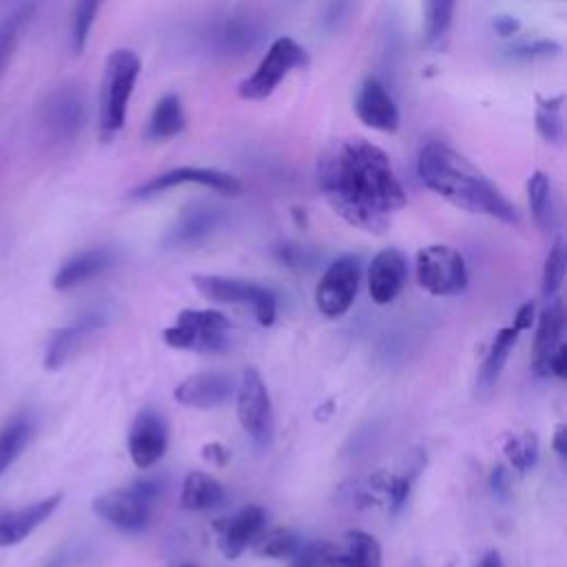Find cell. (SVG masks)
Here are the masks:
<instances>
[{"label": "cell", "instance_id": "30bf717a", "mask_svg": "<svg viewBox=\"0 0 567 567\" xmlns=\"http://www.w3.org/2000/svg\"><path fill=\"white\" fill-rule=\"evenodd\" d=\"M416 281L436 297L458 295L467 286V266L458 250L450 246H425L416 252Z\"/></svg>", "mask_w": 567, "mask_h": 567}, {"label": "cell", "instance_id": "e575fe53", "mask_svg": "<svg viewBox=\"0 0 567 567\" xmlns=\"http://www.w3.org/2000/svg\"><path fill=\"white\" fill-rule=\"evenodd\" d=\"M102 4H104V0H75L73 16H71V49H73V53L80 55L84 51L91 29H93V22H95Z\"/></svg>", "mask_w": 567, "mask_h": 567}, {"label": "cell", "instance_id": "8d00e7d4", "mask_svg": "<svg viewBox=\"0 0 567 567\" xmlns=\"http://www.w3.org/2000/svg\"><path fill=\"white\" fill-rule=\"evenodd\" d=\"M31 13H33V4H27V7H20L18 11H13L11 16H7L2 20V24H0V75H2V69L9 62V58H11V53L18 44L20 29L31 18Z\"/></svg>", "mask_w": 567, "mask_h": 567}, {"label": "cell", "instance_id": "52a82bcc", "mask_svg": "<svg viewBox=\"0 0 567 567\" xmlns=\"http://www.w3.org/2000/svg\"><path fill=\"white\" fill-rule=\"evenodd\" d=\"M230 321L219 310H182L173 326L164 330V341L171 348L195 350L206 354L226 352L230 341Z\"/></svg>", "mask_w": 567, "mask_h": 567}, {"label": "cell", "instance_id": "1f68e13d", "mask_svg": "<svg viewBox=\"0 0 567 567\" xmlns=\"http://www.w3.org/2000/svg\"><path fill=\"white\" fill-rule=\"evenodd\" d=\"M252 549L257 556H266V558H295L303 543L301 538L286 527H275L268 532H261L255 540H252Z\"/></svg>", "mask_w": 567, "mask_h": 567}, {"label": "cell", "instance_id": "f6af8a7d", "mask_svg": "<svg viewBox=\"0 0 567 567\" xmlns=\"http://www.w3.org/2000/svg\"><path fill=\"white\" fill-rule=\"evenodd\" d=\"M202 456H204L208 463H213V465L221 467V465H226V461H228L230 452H228L221 443L213 441V443H206V445L202 447Z\"/></svg>", "mask_w": 567, "mask_h": 567}, {"label": "cell", "instance_id": "9c48e42d", "mask_svg": "<svg viewBox=\"0 0 567 567\" xmlns=\"http://www.w3.org/2000/svg\"><path fill=\"white\" fill-rule=\"evenodd\" d=\"M193 286L208 301L250 306L259 326L264 328L272 326L275 321V315H277L275 295L259 284L233 279V277H219V275H195Z\"/></svg>", "mask_w": 567, "mask_h": 567}, {"label": "cell", "instance_id": "f35d334b", "mask_svg": "<svg viewBox=\"0 0 567 567\" xmlns=\"http://www.w3.org/2000/svg\"><path fill=\"white\" fill-rule=\"evenodd\" d=\"M350 9H352V0H330L321 18V29L326 33H337L348 20Z\"/></svg>", "mask_w": 567, "mask_h": 567}, {"label": "cell", "instance_id": "b9f144b4", "mask_svg": "<svg viewBox=\"0 0 567 567\" xmlns=\"http://www.w3.org/2000/svg\"><path fill=\"white\" fill-rule=\"evenodd\" d=\"M492 29L501 35V38H512L520 31V20L516 16H507V13H501V16H494L492 18Z\"/></svg>", "mask_w": 567, "mask_h": 567}, {"label": "cell", "instance_id": "4fadbf2b", "mask_svg": "<svg viewBox=\"0 0 567 567\" xmlns=\"http://www.w3.org/2000/svg\"><path fill=\"white\" fill-rule=\"evenodd\" d=\"M184 184H197L210 190H217L221 195H237L241 190V184L237 177H233L230 173H224L219 168H206V166H177L171 168L166 173H159L151 179H146L144 184L135 186L131 190L133 199H148L155 197L159 193H166L175 186H184Z\"/></svg>", "mask_w": 567, "mask_h": 567}, {"label": "cell", "instance_id": "74e56055", "mask_svg": "<svg viewBox=\"0 0 567 567\" xmlns=\"http://www.w3.org/2000/svg\"><path fill=\"white\" fill-rule=\"evenodd\" d=\"M399 16L394 11H390L383 20V29H381V60H383V66L385 71L394 73L399 60H401V44H403V38H401V22L396 20Z\"/></svg>", "mask_w": 567, "mask_h": 567}, {"label": "cell", "instance_id": "5b68a950", "mask_svg": "<svg viewBox=\"0 0 567 567\" xmlns=\"http://www.w3.org/2000/svg\"><path fill=\"white\" fill-rule=\"evenodd\" d=\"M303 66H308V51L295 38L279 35L268 44L255 71L239 82L237 95L246 102H261L270 97L295 69Z\"/></svg>", "mask_w": 567, "mask_h": 567}, {"label": "cell", "instance_id": "d6a6232c", "mask_svg": "<svg viewBox=\"0 0 567 567\" xmlns=\"http://www.w3.org/2000/svg\"><path fill=\"white\" fill-rule=\"evenodd\" d=\"M503 452L507 456V463L512 465V470H516L518 474L529 472L536 461H538V439L534 432L529 430H520L514 432L505 439Z\"/></svg>", "mask_w": 567, "mask_h": 567}, {"label": "cell", "instance_id": "44dd1931", "mask_svg": "<svg viewBox=\"0 0 567 567\" xmlns=\"http://www.w3.org/2000/svg\"><path fill=\"white\" fill-rule=\"evenodd\" d=\"M62 496L53 494L42 501L29 503L24 507L0 512V547L20 545L27 536H31L60 505Z\"/></svg>", "mask_w": 567, "mask_h": 567}, {"label": "cell", "instance_id": "7bdbcfd3", "mask_svg": "<svg viewBox=\"0 0 567 567\" xmlns=\"http://www.w3.org/2000/svg\"><path fill=\"white\" fill-rule=\"evenodd\" d=\"M489 487L492 492L496 494V498H507L509 496V472L505 470V465H496L492 470V476H489Z\"/></svg>", "mask_w": 567, "mask_h": 567}, {"label": "cell", "instance_id": "4dcf8cb0", "mask_svg": "<svg viewBox=\"0 0 567 567\" xmlns=\"http://www.w3.org/2000/svg\"><path fill=\"white\" fill-rule=\"evenodd\" d=\"M33 432V423L27 414H20L11 419L0 430V476L13 465V461L20 456L24 445L29 443Z\"/></svg>", "mask_w": 567, "mask_h": 567}, {"label": "cell", "instance_id": "d4e9b609", "mask_svg": "<svg viewBox=\"0 0 567 567\" xmlns=\"http://www.w3.org/2000/svg\"><path fill=\"white\" fill-rule=\"evenodd\" d=\"M184 126H186V113L182 106V97L177 93H166L153 106L144 135L151 142H166L177 137L184 131Z\"/></svg>", "mask_w": 567, "mask_h": 567}, {"label": "cell", "instance_id": "ee69618b", "mask_svg": "<svg viewBox=\"0 0 567 567\" xmlns=\"http://www.w3.org/2000/svg\"><path fill=\"white\" fill-rule=\"evenodd\" d=\"M547 372H551L558 379L567 377V346L558 343L556 350L551 352L549 361H547Z\"/></svg>", "mask_w": 567, "mask_h": 567}, {"label": "cell", "instance_id": "6da1fadb", "mask_svg": "<svg viewBox=\"0 0 567 567\" xmlns=\"http://www.w3.org/2000/svg\"><path fill=\"white\" fill-rule=\"evenodd\" d=\"M317 186L341 219L374 235L408 204L388 153L363 137L337 140L319 155Z\"/></svg>", "mask_w": 567, "mask_h": 567}, {"label": "cell", "instance_id": "7402d4cb", "mask_svg": "<svg viewBox=\"0 0 567 567\" xmlns=\"http://www.w3.org/2000/svg\"><path fill=\"white\" fill-rule=\"evenodd\" d=\"M115 252L111 248H89L82 250L78 255H73L71 259H66L58 272L53 275V288L55 290H71L97 275H102L104 270H109L115 264Z\"/></svg>", "mask_w": 567, "mask_h": 567}, {"label": "cell", "instance_id": "7dc6e473", "mask_svg": "<svg viewBox=\"0 0 567 567\" xmlns=\"http://www.w3.org/2000/svg\"><path fill=\"white\" fill-rule=\"evenodd\" d=\"M551 447L556 450V454H558L560 458H565V454H567V427H565L563 423H558L556 430H554Z\"/></svg>", "mask_w": 567, "mask_h": 567}, {"label": "cell", "instance_id": "836d02e7", "mask_svg": "<svg viewBox=\"0 0 567 567\" xmlns=\"http://www.w3.org/2000/svg\"><path fill=\"white\" fill-rule=\"evenodd\" d=\"M560 53V44L554 40L545 38H534V40H516L503 49V58L514 64H527V62H538V60H549Z\"/></svg>", "mask_w": 567, "mask_h": 567}, {"label": "cell", "instance_id": "83f0119b", "mask_svg": "<svg viewBox=\"0 0 567 567\" xmlns=\"http://www.w3.org/2000/svg\"><path fill=\"white\" fill-rule=\"evenodd\" d=\"M529 213L540 230H551L556 224V199L551 179L543 171H534L527 179Z\"/></svg>", "mask_w": 567, "mask_h": 567}, {"label": "cell", "instance_id": "603a6c76", "mask_svg": "<svg viewBox=\"0 0 567 567\" xmlns=\"http://www.w3.org/2000/svg\"><path fill=\"white\" fill-rule=\"evenodd\" d=\"M326 567H381V545L363 529L343 534V547L330 545Z\"/></svg>", "mask_w": 567, "mask_h": 567}, {"label": "cell", "instance_id": "ba28073f", "mask_svg": "<svg viewBox=\"0 0 567 567\" xmlns=\"http://www.w3.org/2000/svg\"><path fill=\"white\" fill-rule=\"evenodd\" d=\"M89 120L86 95L80 84L64 82L55 86L42 102L40 122L44 133L60 144L75 142Z\"/></svg>", "mask_w": 567, "mask_h": 567}, {"label": "cell", "instance_id": "3957f363", "mask_svg": "<svg viewBox=\"0 0 567 567\" xmlns=\"http://www.w3.org/2000/svg\"><path fill=\"white\" fill-rule=\"evenodd\" d=\"M142 62L131 49H115L104 62L102 84H100V111H97V133L102 142H111L126 122L128 102L140 78Z\"/></svg>", "mask_w": 567, "mask_h": 567}, {"label": "cell", "instance_id": "bcb514c9", "mask_svg": "<svg viewBox=\"0 0 567 567\" xmlns=\"http://www.w3.org/2000/svg\"><path fill=\"white\" fill-rule=\"evenodd\" d=\"M534 301L529 299V301H525L518 310H516V317H514V328H518L520 332L523 330H527V328H532V323H534Z\"/></svg>", "mask_w": 567, "mask_h": 567}, {"label": "cell", "instance_id": "7a4b0ae2", "mask_svg": "<svg viewBox=\"0 0 567 567\" xmlns=\"http://www.w3.org/2000/svg\"><path fill=\"white\" fill-rule=\"evenodd\" d=\"M419 179L461 210L518 224L516 206L463 153L445 142H427L416 157Z\"/></svg>", "mask_w": 567, "mask_h": 567}, {"label": "cell", "instance_id": "f546056e", "mask_svg": "<svg viewBox=\"0 0 567 567\" xmlns=\"http://www.w3.org/2000/svg\"><path fill=\"white\" fill-rule=\"evenodd\" d=\"M563 104L565 95H536V111H534V122L538 135L549 142V144H560L565 135V120H563Z\"/></svg>", "mask_w": 567, "mask_h": 567}, {"label": "cell", "instance_id": "8fae6325", "mask_svg": "<svg viewBox=\"0 0 567 567\" xmlns=\"http://www.w3.org/2000/svg\"><path fill=\"white\" fill-rule=\"evenodd\" d=\"M237 394V419L244 432L259 445L270 443L275 419L268 388L255 368H246L235 388Z\"/></svg>", "mask_w": 567, "mask_h": 567}, {"label": "cell", "instance_id": "c3c4849f", "mask_svg": "<svg viewBox=\"0 0 567 567\" xmlns=\"http://www.w3.org/2000/svg\"><path fill=\"white\" fill-rule=\"evenodd\" d=\"M476 567H505V565H503V558H501V554H498L496 549H487V551L481 556V560H478Z\"/></svg>", "mask_w": 567, "mask_h": 567}, {"label": "cell", "instance_id": "277c9868", "mask_svg": "<svg viewBox=\"0 0 567 567\" xmlns=\"http://www.w3.org/2000/svg\"><path fill=\"white\" fill-rule=\"evenodd\" d=\"M162 478H137L128 487L111 489L93 498V512L120 532H142L151 520V507L162 494Z\"/></svg>", "mask_w": 567, "mask_h": 567}, {"label": "cell", "instance_id": "8992f818", "mask_svg": "<svg viewBox=\"0 0 567 567\" xmlns=\"http://www.w3.org/2000/svg\"><path fill=\"white\" fill-rule=\"evenodd\" d=\"M270 24L264 11L237 9L204 31L208 51L221 58H241L257 51L268 38Z\"/></svg>", "mask_w": 567, "mask_h": 567}, {"label": "cell", "instance_id": "5bb4252c", "mask_svg": "<svg viewBox=\"0 0 567 567\" xmlns=\"http://www.w3.org/2000/svg\"><path fill=\"white\" fill-rule=\"evenodd\" d=\"M354 113L361 124L381 133H394L401 122L394 95L390 93L388 84L377 75H368L359 84L354 95Z\"/></svg>", "mask_w": 567, "mask_h": 567}, {"label": "cell", "instance_id": "9a60e30c", "mask_svg": "<svg viewBox=\"0 0 567 567\" xmlns=\"http://www.w3.org/2000/svg\"><path fill=\"white\" fill-rule=\"evenodd\" d=\"M266 525V512L259 505H244L233 516H224L213 520V532L217 538L219 551L233 560L237 558L252 540L264 532Z\"/></svg>", "mask_w": 567, "mask_h": 567}, {"label": "cell", "instance_id": "ab89813d", "mask_svg": "<svg viewBox=\"0 0 567 567\" xmlns=\"http://www.w3.org/2000/svg\"><path fill=\"white\" fill-rule=\"evenodd\" d=\"M330 543H308L292 558L290 567H326Z\"/></svg>", "mask_w": 567, "mask_h": 567}, {"label": "cell", "instance_id": "e0dca14e", "mask_svg": "<svg viewBox=\"0 0 567 567\" xmlns=\"http://www.w3.org/2000/svg\"><path fill=\"white\" fill-rule=\"evenodd\" d=\"M235 388L237 385L230 379V374L217 372V370H206V372H197V374H190L188 379H184L173 390V396L182 405L197 408V410H213V408L228 403V399L235 394Z\"/></svg>", "mask_w": 567, "mask_h": 567}, {"label": "cell", "instance_id": "ffe728a7", "mask_svg": "<svg viewBox=\"0 0 567 567\" xmlns=\"http://www.w3.org/2000/svg\"><path fill=\"white\" fill-rule=\"evenodd\" d=\"M104 323H106V317H104L102 310H86L75 321H71L69 326L55 330L49 346H47L44 365L49 370H58L60 365H64L80 350V346L93 332H97Z\"/></svg>", "mask_w": 567, "mask_h": 567}, {"label": "cell", "instance_id": "ac0fdd59", "mask_svg": "<svg viewBox=\"0 0 567 567\" xmlns=\"http://www.w3.org/2000/svg\"><path fill=\"white\" fill-rule=\"evenodd\" d=\"M408 279V259L399 248L379 250L368 266V292L379 306L390 303Z\"/></svg>", "mask_w": 567, "mask_h": 567}, {"label": "cell", "instance_id": "4316f807", "mask_svg": "<svg viewBox=\"0 0 567 567\" xmlns=\"http://www.w3.org/2000/svg\"><path fill=\"white\" fill-rule=\"evenodd\" d=\"M518 334L520 330L514 328V326H507V328H501L481 363V370H478V377H476V385L478 390L487 392L496 385L503 368H505V361L509 357V352L514 350L516 341H518Z\"/></svg>", "mask_w": 567, "mask_h": 567}, {"label": "cell", "instance_id": "d590c367", "mask_svg": "<svg viewBox=\"0 0 567 567\" xmlns=\"http://www.w3.org/2000/svg\"><path fill=\"white\" fill-rule=\"evenodd\" d=\"M565 279V244L563 239H554V244L547 250L545 264H543V279L540 290L545 297H554Z\"/></svg>", "mask_w": 567, "mask_h": 567}, {"label": "cell", "instance_id": "f1b7e54d", "mask_svg": "<svg viewBox=\"0 0 567 567\" xmlns=\"http://www.w3.org/2000/svg\"><path fill=\"white\" fill-rule=\"evenodd\" d=\"M456 0H423V44L425 49H441L454 22Z\"/></svg>", "mask_w": 567, "mask_h": 567}, {"label": "cell", "instance_id": "681fc988", "mask_svg": "<svg viewBox=\"0 0 567 567\" xmlns=\"http://www.w3.org/2000/svg\"><path fill=\"white\" fill-rule=\"evenodd\" d=\"M175 567H195V565H186V563H184V565H175Z\"/></svg>", "mask_w": 567, "mask_h": 567}, {"label": "cell", "instance_id": "7c38bea8", "mask_svg": "<svg viewBox=\"0 0 567 567\" xmlns=\"http://www.w3.org/2000/svg\"><path fill=\"white\" fill-rule=\"evenodd\" d=\"M359 281H361L359 257L341 255L332 259L330 266L323 270L315 290L317 308L330 319L346 315L357 297Z\"/></svg>", "mask_w": 567, "mask_h": 567}, {"label": "cell", "instance_id": "d6986e66", "mask_svg": "<svg viewBox=\"0 0 567 567\" xmlns=\"http://www.w3.org/2000/svg\"><path fill=\"white\" fill-rule=\"evenodd\" d=\"M224 224V210L208 204H193L168 228L164 244L168 248H186L204 241Z\"/></svg>", "mask_w": 567, "mask_h": 567}, {"label": "cell", "instance_id": "60d3db41", "mask_svg": "<svg viewBox=\"0 0 567 567\" xmlns=\"http://www.w3.org/2000/svg\"><path fill=\"white\" fill-rule=\"evenodd\" d=\"M84 551L82 545L78 543H66L64 547H60L51 558H47V563L42 567H75L82 560Z\"/></svg>", "mask_w": 567, "mask_h": 567}, {"label": "cell", "instance_id": "2e32d148", "mask_svg": "<svg viewBox=\"0 0 567 567\" xmlns=\"http://www.w3.org/2000/svg\"><path fill=\"white\" fill-rule=\"evenodd\" d=\"M168 443V425L164 416L151 408L142 410L128 430V454L135 467L148 470L153 467L166 452Z\"/></svg>", "mask_w": 567, "mask_h": 567}, {"label": "cell", "instance_id": "484cf974", "mask_svg": "<svg viewBox=\"0 0 567 567\" xmlns=\"http://www.w3.org/2000/svg\"><path fill=\"white\" fill-rule=\"evenodd\" d=\"M226 498V492L221 483L204 472H188L182 481L179 492V505L190 512H204L221 505Z\"/></svg>", "mask_w": 567, "mask_h": 567}, {"label": "cell", "instance_id": "cb8c5ba5", "mask_svg": "<svg viewBox=\"0 0 567 567\" xmlns=\"http://www.w3.org/2000/svg\"><path fill=\"white\" fill-rule=\"evenodd\" d=\"M563 328H565L563 301H560V299H554L547 308H543V312H540V317H538L536 337H534L532 368H534V372H536L538 377L547 374V361H549L551 352L556 350V346L560 343Z\"/></svg>", "mask_w": 567, "mask_h": 567}]
</instances>
